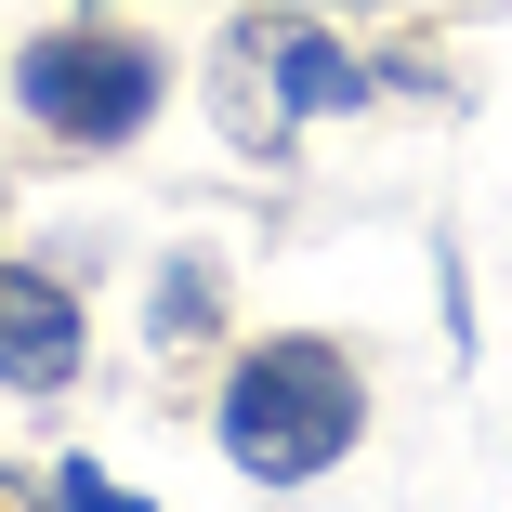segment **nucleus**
Returning a JSON list of instances; mask_svg holds the SVG:
<instances>
[{
	"label": "nucleus",
	"instance_id": "39448f33",
	"mask_svg": "<svg viewBox=\"0 0 512 512\" xmlns=\"http://www.w3.org/2000/svg\"><path fill=\"white\" fill-rule=\"evenodd\" d=\"M145 329H158V342H197V329H211V276L171 263V276H158V302H145Z\"/></svg>",
	"mask_w": 512,
	"mask_h": 512
},
{
	"label": "nucleus",
	"instance_id": "f03ea898",
	"mask_svg": "<svg viewBox=\"0 0 512 512\" xmlns=\"http://www.w3.org/2000/svg\"><path fill=\"white\" fill-rule=\"evenodd\" d=\"M14 92H27V119L66 132V145H132V132L158 119L171 66H158L145 40H119V27H53V40L14 53Z\"/></svg>",
	"mask_w": 512,
	"mask_h": 512
},
{
	"label": "nucleus",
	"instance_id": "423d86ee",
	"mask_svg": "<svg viewBox=\"0 0 512 512\" xmlns=\"http://www.w3.org/2000/svg\"><path fill=\"white\" fill-rule=\"evenodd\" d=\"M53 512H145V499H132L106 460H66V473H53Z\"/></svg>",
	"mask_w": 512,
	"mask_h": 512
},
{
	"label": "nucleus",
	"instance_id": "f257e3e1",
	"mask_svg": "<svg viewBox=\"0 0 512 512\" xmlns=\"http://www.w3.org/2000/svg\"><path fill=\"white\" fill-rule=\"evenodd\" d=\"M368 434V394H355V355L342 342H250L237 381H224V460L250 486H316L342 447Z\"/></svg>",
	"mask_w": 512,
	"mask_h": 512
},
{
	"label": "nucleus",
	"instance_id": "7ed1b4c3",
	"mask_svg": "<svg viewBox=\"0 0 512 512\" xmlns=\"http://www.w3.org/2000/svg\"><path fill=\"white\" fill-rule=\"evenodd\" d=\"M79 289L40 276V263H0V381H27V394H66L79 381Z\"/></svg>",
	"mask_w": 512,
	"mask_h": 512
},
{
	"label": "nucleus",
	"instance_id": "20e7f679",
	"mask_svg": "<svg viewBox=\"0 0 512 512\" xmlns=\"http://www.w3.org/2000/svg\"><path fill=\"white\" fill-rule=\"evenodd\" d=\"M263 79H276V106H355V92H368L316 27H276V40H263Z\"/></svg>",
	"mask_w": 512,
	"mask_h": 512
}]
</instances>
